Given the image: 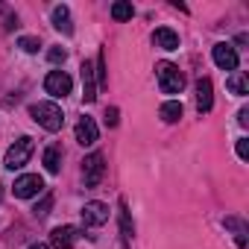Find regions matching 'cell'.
Masks as SVG:
<instances>
[{
  "label": "cell",
  "mask_w": 249,
  "mask_h": 249,
  "mask_svg": "<svg viewBox=\"0 0 249 249\" xmlns=\"http://www.w3.org/2000/svg\"><path fill=\"white\" fill-rule=\"evenodd\" d=\"M44 167H47V173H59L62 170V150L59 147H47L44 150Z\"/></svg>",
  "instance_id": "ac0fdd59"
},
{
  "label": "cell",
  "mask_w": 249,
  "mask_h": 249,
  "mask_svg": "<svg viewBox=\"0 0 249 249\" xmlns=\"http://www.w3.org/2000/svg\"><path fill=\"white\" fill-rule=\"evenodd\" d=\"M33 150H36V144H33V138L30 135H21L9 150H6V159H3V164L9 167V170H21L30 159H33Z\"/></svg>",
  "instance_id": "3957f363"
},
{
  "label": "cell",
  "mask_w": 249,
  "mask_h": 249,
  "mask_svg": "<svg viewBox=\"0 0 249 249\" xmlns=\"http://www.w3.org/2000/svg\"><path fill=\"white\" fill-rule=\"evenodd\" d=\"M53 27L59 30V33H65V36H71L73 33V24H71V9L62 3V6H53Z\"/></svg>",
  "instance_id": "5bb4252c"
},
{
  "label": "cell",
  "mask_w": 249,
  "mask_h": 249,
  "mask_svg": "<svg viewBox=\"0 0 249 249\" xmlns=\"http://www.w3.org/2000/svg\"><path fill=\"white\" fill-rule=\"evenodd\" d=\"M135 15V6L126 3V0H117V3H111V18L114 21H132Z\"/></svg>",
  "instance_id": "d6986e66"
},
{
  "label": "cell",
  "mask_w": 249,
  "mask_h": 249,
  "mask_svg": "<svg viewBox=\"0 0 249 249\" xmlns=\"http://www.w3.org/2000/svg\"><path fill=\"white\" fill-rule=\"evenodd\" d=\"M237 123H240V126H249V108H240L237 111Z\"/></svg>",
  "instance_id": "4316f807"
},
{
  "label": "cell",
  "mask_w": 249,
  "mask_h": 249,
  "mask_svg": "<svg viewBox=\"0 0 249 249\" xmlns=\"http://www.w3.org/2000/svg\"><path fill=\"white\" fill-rule=\"evenodd\" d=\"M153 41H156V47H161V50H179V36H176L170 27H159V30L153 33Z\"/></svg>",
  "instance_id": "4fadbf2b"
},
{
  "label": "cell",
  "mask_w": 249,
  "mask_h": 249,
  "mask_svg": "<svg viewBox=\"0 0 249 249\" xmlns=\"http://www.w3.org/2000/svg\"><path fill=\"white\" fill-rule=\"evenodd\" d=\"M223 226L234 231V240H237V246H246V243H249V237H246V234H249V226H246L240 217H226V220H223Z\"/></svg>",
  "instance_id": "9a60e30c"
},
{
  "label": "cell",
  "mask_w": 249,
  "mask_h": 249,
  "mask_svg": "<svg viewBox=\"0 0 249 249\" xmlns=\"http://www.w3.org/2000/svg\"><path fill=\"white\" fill-rule=\"evenodd\" d=\"M132 234H135V226H132L129 208H126V202L120 199V237H123V243H129V240H132Z\"/></svg>",
  "instance_id": "2e32d148"
},
{
  "label": "cell",
  "mask_w": 249,
  "mask_h": 249,
  "mask_svg": "<svg viewBox=\"0 0 249 249\" xmlns=\"http://www.w3.org/2000/svg\"><path fill=\"white\" fill-rule=\"evenodd\" d=\"M117 120H120V111H117V106L106 108V123H108V126H117Z\"/></svg>",
  "instance_id": "cb8c5ba5"
},
{
  "label": "cell",
  "mask_w": 249,
  "mask_h": 249,
  "mask_svg": "<svg viewBox=\"0 0 249 249\" xmlns=\"http://www.w3.org/2000/svg\"><path fill=\"white\" fill-rule=\"evenodd\" d=\"M94 73H97V85H106V82H108V73H106V50H100Z\"/></svg>",
  "instance_id": "44dd1931"
},
{
  "label": "cell",
  "mask_w": 249,
  "mask_h": 249,
  "mask_svg": "<svg viewBox=\"0 0 249 249\" xmlns=\"http://www.w3.org/2000/svg\"><path fill=\"white\" fill-rule=\"evenodd\" d=\"M106 176V159L103 153H91L85 161H82V179H85V188H97Z\"/></svg>",
  "instance_id": "277c9868"
},
{
  "label": "cell",
  "mask_w": 249,
  "mask_h": 249,
  "mask_svg": "<svg viewBox=\"0 0 249 249\" xmlns=\"http://www.w3.org/2000/svg\"><path fill=\"white\" fill-rule=\"evenodd\" d=\"M30 249H50V246H47V243H33Z\"/></svg>",
  "instance_id": "83f0119b"
},
{
  "label": "cell",
  "mask_w": 249,
  "mask_h": 249,
  "mask_svg": "<svg viewBox=\"0 0 249 249\" xmlns=\"http://www.w3.org/2000/svg\"><path fill=\"white\" fill-rule=\"evenodd\" d=\"M71 88H73V79H71L65 71H50V73L44 76V91H47L50 97H68Z\"/></svg>",
  "instance_id": "8992f818"
},
{
  "label": "cell",
  "mask_w": 249,
  "mask_h": 249,
  "mask_svg": "<svg viewBox=\"0 0 249 249\" xmlns=\"http://www.w3.org/2000/svg\"><path fill=\"white\" fill-rule=\"evenodd\" d=\"M156 76H159V88H161L164 94H182L185 76H182V71H179L173 62H159V65H156Z\"/></svg>",
  "instance_id": "7a4b0ae2"
},
{
  "label": "cell",
  "mask_w": 249,
  "mask_h": 249,
  "mask_svg": "<svg viewBox=\"0 0 249 249\" xmlns=\"http://www.w3.org/2000/svg\"><path fill=\"white\" fill-rule=\"evenodd\" d=\"M82 223L85 226H103V223H108V205L97 202V199L85 202L82 205Z\"/></svg>",
  "instance_id": "9c48e42d"
},
{
  "label": "cell",
  "mask_w": 249,
  "mask_h": 249,
  "mask_svg": "<svg viewBox=\"0 0 249 249\" xmlns=\"http://www.w3.org/2000/svg\"><path fill=\"white\" fill-rule=\"evenodd\" d=\"M97 138H100V129H97L94 117H88V114L79 117V120H76V144H82V147H94Z\"/></svg>",
  "instance_id": "ba28073f"
},
{
  "label": "cell",
  "mask_w": 249,
  "mask_h": 249,
  "mask_svg": "<svg viewBox=\"0 0 249 249\" xmlns=\"http://www.w3.org/2000/svg\"><path fill=\"white\" fill-rule=\"evenodd\" d=\"M82 100L85 103H94L97 100V73H94V65L91 62H82Z\"/></svg>",
  "instance_id": "7c38bea8"
},
{
  "label": "cell",
  "mask_w": 249,
  "mask_h": 249,
  "mask_svg": "<svg viewBox=\"0 0 249 249\" xmlns=\"http://www.w3.org/2000/svg\"><path fill=\"white\" fill-rule=\"evenodd\" d=\"M76 237H79V229L76 226H59L50 234V249H73Z\"/></svg>",
  "instance_id": "8fae6325"
},
{
  "label": "cell",
  "mask_w": 249,
  "mask_h": 249,
  "mask_svg": "<svg viewBox=\"0 0 249 249\" xmlns=\"http://www.w3.org/2000/svg\"><path fill=\"white\" fill-rule=\"evenodd\" d=\"M65 56H68V53H65V50H62V47H53V50H50V53H47V59H50V62H53V65H59V62H65Z\"/></svg>",
  "instance_id": "d4e9b609"
},
{
  "label": "cell",
  "mask_w": 249,
  "mask_h": 249,
  "mask_svg": "<svg viewBox=\"0 0 249 249\" xmlns=\"http://www.w3.org/2000/svg\"><path fill=\"white\" fill-rule=\"evenodd\" d=\"M12 191H15V196H18V199H33V196L44 194V179H41L38 173L18 176V179H15V185H12Z\"/></svg>",
  "instance_id": "5b68a950"
},
{
  "label": "cell",
  "mask_w": 249,
  "mask_h": 249,
  "mask_svg": "<svg viewBox=\"0 0 249 249\" xmlns=\"http://www.w3.org/2000/svg\"><path fill=\"white\" fill-rule=\"evenodd\" d=\"M182 111H185V108H182V103H179V100H167V103L159 108V114H161V120H164V123H176V120L182 117Z\"/></svg>",
  "instance_id": "e0dca14e"
},
{
  "label": "cell",
  "mask_w": 249,
  "mask_h": 249,
  "mask_svg": "<svg viewBox=\"0 0 249 249\" xmlns=\"http://www.w3.org/2000/svg\"><path fill=\"white\" fill-rule=\"evenodd\" d=\"M18 47H21L24 53H38V47H41V41H38V38H33V36H24V38L18 41Z\"/></svg>",
  "instance_id": "603a6c76"
},
{
  "label": "cell",
  "mask_w": 249,
  "mask_h": 249,
  "mask_svg": "<svg viewBox=\"0 0 249 249\" xmlns=\"http://www.w3.org/2000/svg\"><path fill=\"white\" fill-rule=\"evenodd\" d=\"M194 100H196V111L199 114H208L211 106H214V88H211V79H196V88H194Z\"/></svg>",
  "instance_id": "30bf717a"
},
{
  "label": "cell",
  "mask_w": 249,
  "mask_h": 249,
  "mask_svg": "<svg viewBox=\"0 0 249 249\" xmlns=\"http://www.w3.org/2000/svg\"><path fill=\"white\" fill-rule=\"evenodd\" d=\"M30 114H33V120L38 123V126H44L47 132H59L65 126V114H62V108L56 103H33Z\"/></svg>",
  "instance_id": "6da1fadb"
},
{
  "label": "cell",
  "mask_w": 249,
  "mask_h": 249,
  "mask_svg": "<svg viewBox=\"0 0 249 249\" xmlns=\"http://www.w3.org/2000/svg\"><path fill=\"white\" fill-rule=\"evenodd\" d=\"M50 208H53V196H50V194H44V199H41V202L33 208V214L41 220V217H47V214H50Z\"/></svg>",
  "instance_id": "7402d4cb"
},
{
  "label": "cell",
  "mask_w": 249,
  "mask_h": 249,
  "mask_svg": "<svg viewBox=\"0 0 249 249\" xmlns=\"http://www.w3.org/2000/svg\"><path fill=\"white\" fill-rule=\"evenodd\" d=\"M229 91L237 94V97H246V94H249V79H246V73H231V76H229Z\"/></svg>",
  "instance_id": "ffe728a7"
},
{
  "label": "cell",
  "mask_w": 249,
  "mask_h": 249,
  "mask_svg": "<svg viewBox=\"0 0 249 249\" xmlns=\"http://www.w3.org/2000/svg\"><path fill=\"white\" fill-rule=\"evenodd\" d=\"M211 59H214V65H217L220 71H234V68H237V50H234L231 44H226V41L214 44Z\"/></svg>",
  "instance_id": "52a82bcc"
},
{
  "label": "cell",
  "mask_w": 249,
  "mask_h": 249,
  "mask_svg": "<svg viewBox=\"0 0 249 249\" xmlns=\"http://www.w3.org/2000/svg\"><path fill=\"white\" fill-rule=\"evenodd\" d=\"M237 156H240L243 161L249 159V138H240V141H237Z\"/></svg>",
  "instance_id": "484cf974"
},
{
  "label": "cell",
  "mask_w": 249,
  "mask_h": 249,
  "mask_svg": "<svg viewBox=\"0 0 249 249\" xmlns=\"http://www.w3.org/2000/svg\"><path fill=\"white\" fill-rule=\"evenodd\" d=\"M0 199H3V185H0Z\"/></svg>",
  "instance_id": "f1b7e54d"
}]
</instances>
